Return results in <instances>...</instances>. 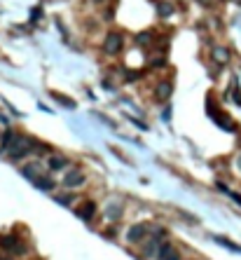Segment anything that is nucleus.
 Instances as JSON below:
<instances>
[{"label":"nucleus","mask_w":241,"mask_h":260,"mask_svg":"<svg viewBox=\"0 0 241 260\" xmlns=\"http://www.w3.org/2000/svg\"><path fill=\"white\" fill-rule=\"evenodd\" d=\"M157 12H160V17H169V14H173V5L171 2H164V0H160L157 2Z\"/></svg>","instance_id":"nucleus-12"},{"label":"nucleus","mask_w":241,"mask_h":260,"mask_svg":"<svg viewBox=\"0 0 241 260\" xmlns=\"http://www.w3.org/2000/svg\"><path fill=\"white\" fill-rule=\"evenodd\" d=\"M122 49H124V38H122V33H117V31L108 33L106 40H103V52L110 54V56H117Z\"/></svg>","instance_id":"nucleus-2"},{"label":"nucleus","mask_w":241,"mask_h":260,"mask_svg":"<svg viewBox=\"0 0 241 260\" xmlns=\"http://www.w3.org/2000/svg\"><path fill=\"white\" fill-rule=\"evenodd\" d=\"M82 183H84V176H82V171L80 169H71L66 176H63L61 180V185L66 190H73V188H80Z\"/></svg>","instance_id":"nucleus-3"},{"label":"nucleus","mask_w":241,"mask_h":260,"mask_svg":"<svg viewBox=\"0 0 241 260\" xmlns=\"http://www.w3.org/2000/svg\"><path fill=\"white\" fill-rule=\"evenodd\" d=\"M0 249L7 251L9 256H24L28 251L26 242L19 234H5V237H0Z\"/></svg>","instance_id":"nucleus-1"},{"label":"nucleus","mask_w":241,"mask_h":260,"mask_svg":"<svg viewBox=\"0 0 241 260\" xmlns=\"http://www.w3.org/2000/svg\"><path fill=\"white\" fill-rule=\"evenodd\" d=\"M94 214H96V204H91V202H87L84 207L78 209V216H80V218H84V220H91V218H94Z\"/></svg>","instance_id":"nucleus-9"},{"label":"nucleus","mask_w":241,"mask_h":260,"mask_svg":"<svg viewBox=\"0 0 241 260\" xmlns=\"http://www.w3.org/2000/svg\"><path fill=\"white\" fill-rule=\"evenodd\" d=\"M14 138H17V131H12V129L2 131V136H0V145H2V150H7L9 145L14 143Z\"/></svg>","instance_id":"nucleus-11"},{"label":"nucleus","mask_w":241,"mask_h":260,"mask_svg":"<svg viewBox=\"0 0 241 260\" xmlns=\"http://www.w3.org/2000/svg\"><path fill=\"white\" fill-rule=\"evenodd\" d=\"M150 234V227L148 225H131V230H129V234H126V239L131 244H141L145 242V237Z\"/></svg>","instance_id":"nucleus-4"},{"label":"nucleus","mask_w":241,"mask_h":260,"mask_svg":"<svg viewBox=\"0 0 241 260\" xmlns=\"http://www.w3.org/2000/svg\"><path fill=\"white\" fill-rule=\"evenodd\" d=\"M213 56H215V61H218V63H225L227 59H230V52H227V49H223V47H215Z\"/></svg>","instance_id":"nucleus-14"},{"label":"nucleus","mask_w":241,"mask_h":260,"mask_svg":"<svg viewBox=\"0 0 241 260\" xmlns=\"http://www.w3.org/2000/svg\"><path fill=\"white\" fill-rule=\"evenodd\" d=\"M103 216H106L108 220H113V223L120 220L122 218V202H110L106 207V211H103Z\"/></svg>","instance_id":"nucleus-7"},{"label":"nucleus","mask_w":241,"mask_h":260,"mask_svg":"<svg viewBox=\"0 0 241 260\" xmlns=\"http://www.w3.org/2000/svg\"><path fill=\"white\" fill-rule=\"evenodd\" d=\"M173 246H171L169 242H164V244H160V249H157V256H155V260H166L169 256H173Z\"/></svg>","instance_id":"nucleus-10"},{"label":"nucleus","mask_w":241,"mask_h":260,"mask_svg":"<svg viewBox=\"0 0 241 260\" xmlns=\"http://www.w3.org/2000/svg\"><path fill=\"white\" fill-rule=\"evenodd\" d=\"M150 38H152V33H141V36H136V43L141 47H145L148 43H150Z\"/></svg>","instance_id":"nucleus-15"},{"label":"nucleus","mask_w":241,"mask_h":260,"mask_svg":"<svg viewBox=\"0 0 241 260\" xmlns=\"http://www.w3.org/2000/svg\"><path fill=\"white\" fill-rule=\"evenodd\" d=\"M21 176H26V178H31V180H38L42 176V164H40V162H28V164H24V167H21Z\"/></svg>","instance_id":"nucleus-5"},{"label":"nucleus","mask_w":241,"mask_h":260,"mask_svg":"<svg viewBox=\"0 0 241 260\" xmlns=\"http://www.w3.org/2000/svg\"><path fill=\"white\" fill-rule=\"evenodd\" d=\"M155 96L161 99V101H166L169 96H173V82H169V80L157 82V87H155Z\"/></svg>","instance_id":"nucleus-6"},{"label":"nucleus","mask_w":241,"mask_h":260,"mask_svg":"<svg viewBox=\"0 0 241 260\" xmlns=\"http://www.w3.org/2000/svg\"><path fill=\"white\" fill-rule=\"evenodd\" d=\"M36 185L42 190H54V180L49 178V176H40V178L36 180Z\"/></svg>","instance_id":"nucleus-13"},{"label":"nucleus","mask_w":241,"mask_h":260,"mask_svg":"<svg viewBox=\"0 0 241 260\" xmlns=\"http://www.w3.org/2000/svg\"><path fill=\"white\" fill-rule=\"evenodd\" d=\"M56 199H59L61 204H71V202H73V195H59Z\"/></svg>","instance_id":"nucleus-16"},{"label":"nucleus","mask_w":241,"mask_h":260,"mask_svg":"<svg viewBox=\"0 0 241 260\" xmlns=\"http://www.w3.org/2000/svg\"><path fill=\"white\" fill-rule=\"evenodd\" d=\"M68 167V160L63 157V155H54V157H49V169L52 171H61Z\"/></svg>","instance_id":"nucleus-8"},{"label":"nucleus","mask_w":241,"mask_h":260,"mask_svg":"<svg viewBox=\"0 0 241 260\" xmlns=\"http://www.w3.org/2000/svg\"><path fill=\"white\" fill-rule=\"evenodd\" d=\"M0 260H12V258H9V256H7V258H0Z\"/></svg>","instance_id":"nucleus-18"},{"label":"nucleus","mask_w":241,"mask_h":260,"mask_svg":"<svg viewBox=\"0 0 241 260\" xmlns=\"http://www.w3.org/2000/svg\"><path fill=\"white\" fill-rule=\"evenodd\" d=\"M166 260H180V256H178V253H173V256H169Z\"/></svg>","instance_id":"nucleus-17"}]
</instances>
